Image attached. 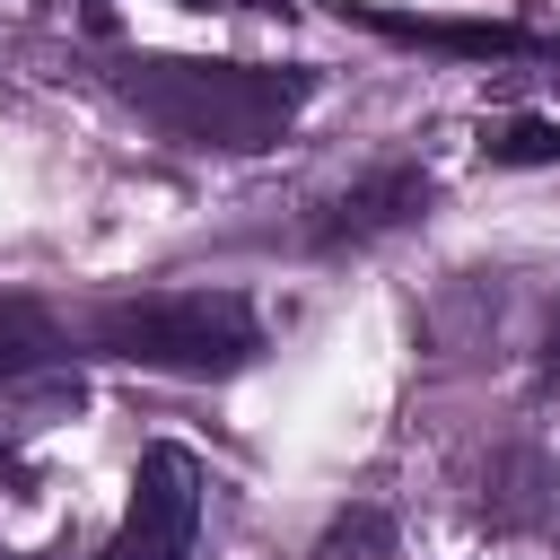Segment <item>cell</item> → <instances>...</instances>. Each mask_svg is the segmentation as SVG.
Wrapping results in <instances>:
<instances>
[{
	"label": "cell",
	"instance_id": "6da1fadb",
	"mask_svg": "<svg viewBox=\"0 0 560 560\" xmlns=\"http://www.w3.org/2000/svg\"><path fill=\"white\" fill-rule=\"evenodd\" d=\"M114 96L184 140V149H271L306 105H315V70H280V61H175V52H140L114 70Z\"/></svg>",
	"mask_w": 560,
	"mask_h": 560
},
{
	"label": "cell",
	"instance_id": "7a4b0ae2",
	"mask_svg": "<svg viewBox=\"0 0 560 560\" xmlns=\"http://www.w3.org/2000/svg\"><path fill=\"white\" fill-rule=\"evenodd\" d=\"M88 350L149 376H236L262 350V315L236 289H140L88 315Z\"/></svg>",
	"mask_w": 560,
	"mask_h": 560
},
{
	"label": "cell",
	"instance_id": "3957f363",
	"mask_svg": "<svg viewBox=\"0 0 560 560\" xmlns=\"http://www.w3.org/2000/svg\"><path fill=\"white\" fill-rule=\"evenodd\" d=\"M201 508H210V481H201L192 446H149L131 464V508H122L105 560H192Z\"/></svg>",
	"mask_w": 560,
	"mask_h": 560
},
{
	"label": "cell",
	"instance_id": "277c9868",
	"mask_svg": "<svg viewBox=\"0 0 560 560\" xmlns=\"http://www.w3.org/2000/svg\"><path fill=\"white\" fill-rule=\"evenodd\" d=\"M420 210H429V175L394 158V166H368L359 184H341V192L315 210V228H306V236H315V245H368V236L411 228Z\"/></svg>",
	"mask_w": 560,
	"mask_h": 560
},
{
	"label": "cell",
	"instance_id": "5b68a950",
	"mask_svg": "<svg viewBox=\"0 0 560 560\" xmlns=\"http://www.w3.org/2000/svg\"><path fill=\"white\" fill-rule=\"evenodd\" d=\"M376 35L429 44V52H464V61H560V44L525 35V26H455V18H394V9H359Z\"/></svg>",
	"mask_w": 560,
	"mask_h": 560
},
{
	"label": "cell",
	"instance_id": "8992f818",
	"mask_svg": "<svg viewBox=\"0 0 560 560\" xmlns=\"http://www.w3.org/2000/svg\"><path fill=\"white\" fill-rule=\"evenodd\" d=\"M52 359H61V324H52V306H35V298H0V385L35 376V368H52Z\"/></svg>",
	"mask_w": 560,
	"mask_h": 560
},
{
	"label": "cell",
	"instance_id": "52a82bcc",
	"mask_svg": "<svg viewBox=\"0 0 560 560\" xmlns=\"http://www.w3.org/2000/svg\"><path fill=\"white\" fill-rule=\"evenodd\" d=\"M481 158H490V166H551V158H560V122H534V114L490 122V131H481Z\"/></svg>",
	"mask_w": 560,
	"mask_h": 560
},
{
	"label": "cell",
	"instance_id": "ba28073f",
	"mask_svg": "<svg viewBox=\"0 0 560 560\" xmlns=\"http://www.w3.org/2000/svg\"><path fill=\"white\" fill-rule=\"evenodd\" d=\"M542 385H551V394H560V306H551V315H542Z\"/></svg>",
	"mask_w": 560,
	"mask_h": 560
},
{
	"label": "cell",
	"instance_id": "9c48e42d",
	"mask_svg": "<svg viewBox=\"0 0 560 560\" xmlns=\"http://www.w3.org/2000/svg\"><path fill=\"white\" fill-rule=\"evenodd\" d=\"M184 9H289V0H184Z\"/></svg>",
	"mask_w": 560,
	"mask_h": 560
}]
</instances>
